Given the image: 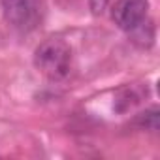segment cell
I'll return each instance as SVG.
<instances>
[{"instance_id":"1","label":"cell","mask_w":160,"mask_h":160,"mask_svg":"<svg viewBox=\"0 0 160 160\" xmlns=\"http://www.w3.org/2000/svg\"><path fill=\"white\" fill-rule=\"evenodd\" d=\"M34 64L36 68L53 81L68 77L72 68V49L70 45L60 38H49L34 53Z\"/></svg>"},{"instance_id":"2","label":"cell","mask_w":160,"mask_h":160,"mask_svg":"<svg viewBox=\"0 0 160 160\" xmlns=\"http://www.w3.org/2000/svg\"><path fill=\"white\" fill-rule=\"evenodd\" d=\"M6 21L21 32L34 30L43 17L42 0H2Z\"/></svg>"},{"instance_id":"3","label":"cell","mask_w":160,"mask_h":160,"mask_svg":"<svg viewBox=\"0 0 160 160\" xmlns=\"http://www.w3.org/2000/svg\"><path fill=\"white\" fill-rule=\"evenodd\" d=\"M147 12H149L147 0H117L111 10V17L121 30L130 32L147 19Z\"/></svg>"},{"instance_id":"4","label":"cell","mask_w":160,"mask_h":160,"mask_svg":"<svg viewBox=\"0 0 160 160\" xmlns=\"http://www.w3.org/2000/svg\"><path fill=\"white\" fill-rule=\"evenodd\" d=\"M141 98H143V91L141 89H138V87H124V89H121L117 92L113 108H115V111L124 113V111L132 109L136 104H139Z\"/></svg>"},{"instance_id":"5","label":"cell","mask_w":160,"mask_h":160,"mask_svg":"<svg viewBox=\"0 0 160 160\" xmlns=\"http://www.w3.org/2000/svg\"><path fill=\"white\" fill-rule=\"evenodd\" d=\"M141 130H151V132H156L158 130V108H151V109H145L143 113H139L134 121Z\"/></svg>"},{"instance_id":"6","label":"cell","mask_w":160,"mask_h":160,"mask_svg":"<svg viewBox=\"0 0 160 160\" xmlns=\"http://www.w3.org/2000/svg\"><path fill=\"white\" fill-rule=\"evenodd\" d=\"M109 4V0H89V8L94 15H102Z\"/></svg>"}]
</instances>
